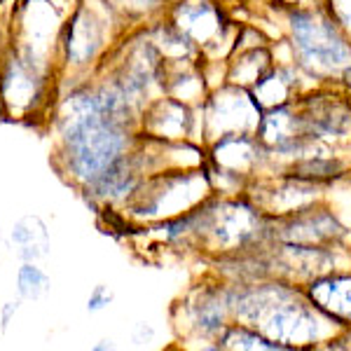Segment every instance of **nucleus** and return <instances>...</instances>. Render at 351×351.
Masks as SVG:
<instances>
[{
	"label": "nucleus",
	"mask_w": 351,
	"mask_h": 351,
	"mask_svg": "<svg viewBox=\"0 0 351 351\" xmlns=\"http://www.w3.org/2000/svg\"><path fill=\"white\" fill-rule=\"evenodd\" d=\"M54 129L56 169L80 192L127 157L141 141L138 129L104 110L89 80L73 84L56 104Z\"/></svg>",
	"instance_id": "f257e3e1"
},
{
	"label": "nucleus",
	"mask_w": 351,
	"mask_h": 351,
	"mask_svg": "<svg viewBox=\"0 0 351 351\" xmlns=\"http://www.w3.org/2000/svg\"><path fill=\"white\" fill-rule=\"evenodd\" d=\"M108 47L106 21L87 5H77L61 33V66L73 73H87L101 66Z\"/></svg>",
	"instance_id": "423d86ee"
},
{
	"label": "nucleus",
	"mask_w": 351,
	"mask_h": 351,
	"mask_svg": "<svg viewBox=\"0 0 351 351\" xmlns=\"http://www.w3.org/2000/svg\"><path fill=\"white\" fill-rule=\"evenodd\" d=\"M286 26L293 61L300 71L314 80L351 87V40L326 5L286 10Z\"/></svg>",
	"instance_id": "7ed1b4c3"
},
{
	"label": "nucleus",
	"mask_w": 351,
	"mask_h": 351,
	"mask_svg": "<svg viewBox=\"0 0 351 351\" xmlns=\"http://www.w3.org/2000/svg\"><path fill=\"white\" fill-rule=\"evenodd\" d=\"M326 10L351 40V0H326Z\"/></svg>",
	"instance_id": "ddd939ff"
},
{
	"label": "nucleus",
	"mask_w": 351,
	"mask_h": 351,
	"mask_svg": "<svg viewBox=\"0 0 351 351\" xmlns=\"http://www.w3.org/2000/svg\"><path fill=\"white\" fill-rule=\"evenodd\" d=\"M232 321L258 330L286 349L319 347L344 330L324 314L304 291L286 284H251L228 288Z\"/></svg>",
	"instance_id": "f03ea898"
},
{
	"label": "nucleus",
	"mask_w": 351,
	"mask_h": 351,
	"mask_svg": "<svg viewBox=\"0 0 351 351\" xmlns=\"http://www.w3.org/2000/svg\"><path fill=\"white\" fill-rule=\"evenodd\" d=\"M16 309H19V302H5L3 304V328L10 326V319H12V314H16Z\"/></svg>",
	"instance_id": "f3484780"
},
{
	"label": "nucleus",
	"mask_w": 351,
	"mask_h": 351,
	"mask_svg": "<svg viewBox=\"0 0 351 351\" xmlns=\"http://www.w3.org/2000/svg\"><path fill=\"white\" fill-rule=\"evenodd\" d=\"M52 71L10 47L0 66V112L10 120H28L47 108Z\"/></svg>",
	"instance_id": "20e7f679"
},
{
	"label": "nucleus",
	"mask_w": 351,
	"mask_h": 351,
	"mask_svg": "<svg viewBox=\"0 0 351 351\" xmlns=\"http://www.w3.org/2000/svg\"><path fill=\"white\" fill-rule=\"evenodd\" d=\"M155 3H160V5H167V0H155Z\"/></svg>",
	"instance_id": "a211bd4d"
},
{
	"label": "nucleus",
	"mask_w": 351,
	"mask_h": 351,
	"mask_svg": "<svg viewBox=\"0 0 351 351\" xmlns=\"http://www.w3.org/2000/svg\"><path fill=\"white\" fill-rule=\"evenodd\" d=\"M10 47H12V43H8V31L3 28V24H0V66H3L5 56H8Z\"/></svg>",
	"instance_id": "dca6fc26"
},
{
	"label": "nucleus",
	"mask_w": 351,
	"mask_h": 351,
	"mask_svg": "<svg viewBox=\"0 0 351 351\" xmlns=\"http://www.w3.org/2000/svg\"><path fill=\"white\" fill-rule=\"evenodd\" d=\"M271 3L279 5L281 10H307V8L326 5V0H271Z\"/></svg>",
	"instance_id": "2eb2a0df"
},
{
	"label": "nucleus",
	"mask_w": 351,
	"mask_h": 351,
	"mask_svg": "<svg viewBox=\"0 0 351 351\" xmlns=\"http://www.w3.org/2000/svg\"><path fill=\"white\" fill-rule=\"evenodd\" d=\"M52 291V279L38 263H26L19 265L16 269V293L24 302H40L43 298L49 295Z\"/></svg>",
	"instance_id": "f8f14e48"
},
{
	"label": "nucleus",
	"mask_w": 351,
	"mask_h": 351,
	"mask_svg": "<svg viewBox=\"0 0 351 351\" xmlns=\"http://www.w3.org/2000/svg\"><path fill=\"white\" fill-rule=\"evenodd\" d=\"M239 59L230 61V71H228V80L230 84H239V87L251 89L260 77L271 68V56L269 49L265 45H253L248 49H237Z\"/></svg>",
	"instance_id": "9b49d317"
},
{
	"label": "nucleus",
	"mask_w": 351,
	"mask_h": 351,
	"mask_svg": "<svg viewBox=\"0 0 351 351\" xmlns=\"http://www.w3.org/2000/svg\"><path fill=\"white\" fill-rule=\"evenodd\" d=\"M192 129V110L188 104L164 94L148 104L141 117V136L164 141V143H185Z\"/></svg>",
	"instance_id": "6e6552de"
},
{
	"label": "nucleus",
	"mask_w": 351,
	"mask_h": 351,
	"mask_svg": "<svg viewBox=\"0 0 351 351\" xmlns=\"http://www.w3.org/2000/svg\"><path fill=\"white\" fill-rule=\"evenodd\" d=\"M49 246H52V239H49L47 225L38 216L19 218L10 230V248L21 263L26 260L38 263V260L47 258Z\"/></svg>",
	"instance_id": "9d476101"
},
{
	"label": "nucleus",
	"mask_w": 351,
	"mask_h": 351,
	"mask_svg": "<svg viewBox=\"0 0 351 351\" xmlns=\"http://www.w3.org/2000/svg\"><path fill=\"white\" fill-rule=\"evenodd\" d=\"M307 298L339 326L351 328V274H321L302 286Z\"/></svg>",
	"instance_id": "1a4fd4ad"
},
{
	"label": "nucleus",
	"mask_w": 351,
	"mask_h": 351,
	"mask_svg": "<svg viewBox=\"0 0 351 351\" xmlns=\"http://www.w3.org/2000/svg\"><path fill=\"white\" fill-rule=\"evenodd\" d=\"M167 21L188 36L199 47L202 56H220V47L234 49L237 38L230 36V21L216 0H171L167 8Z\"/></svg>",
	"instance_id": "39448f33"
},
{
	"label": "nucleus",
	"mask_w": 351,
	"mask_h": 351,
	"mask_svg": "<svg viewBox=\"0 0 351 351\" xmlns=\"http://www.w3.org/2000/svg\"><path fill=\"white\" fill-rule=\"evenodd\" d=\"M183 309L185 335L199 339V342H216L232 324V311L228 300V288L220 286H199L192 291Z\"/></svg>",
	"instance_id": "0eeeda50"
},
{
	"label": "nucleus",
	"mask_w": 351,
	"mask_h": 351,
	"mask_svg": "<svg viewBox=\"0 0 351 351\" xmlns=\"http://www.w3.org/2000/svg\"><path fill=\"white\" fill-rule=\"evenodd\" d=\"M112 300H115V293H112L110 286H106V284L94 286L92 293H89V298H87V311L89 314H99V311L110 307Z\"/></svg>",
	"instance_id": "4468645a"
}]
</instances>
